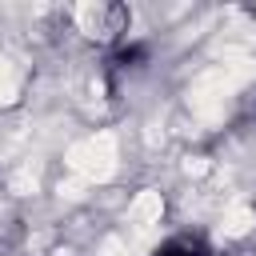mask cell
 Here are the masks:
<instances>
[{
  "label": "cell",
  "instance_id": "3",
  "mask_svg": "<svg viewBox=\"0 0 256 256\" xmlns=\"http://www.w3.org/2000/svg\"><path fill=\"white\" fill-rule=\"evenodd\" d=\"M140 60H144V48H140V44H132V48H120L112 64H116V72H124V68H136Z\"/></svg>",
  "mask_w": 256,
  "mask_h": 256
},
{
  "label": "cell",
  "instance_id": "1",
  "mask_svg": "<svg viewBox=\"0 0 256 256\" xmlns=\"http://www.w3.org/2000/svg\"><path fill=\"white\" fill-rule=\"evenodd\" d=\"M84 20H88V36H96V40H116V36L124 32V24H128V12H124L120 4H108V8H88Z\"/></svg>",
  "mask_w": 256,
  "mask_h": 256
},
{
  "label": "cell",
  "instance_id": "2",
  "mask_svg": "<svg viewBox=\"0 0 256 256\" xmlns=\"http://www.w3.org/2000/svg\"><path fill=\"white\" fill-rule=\"evenodd\" d=\"M152 256H208V248H204V240H196V236H176V240L160 244Z\"/></svg>",
  "mask_w": 256,
  "mask_h": 256
}]
</instances>
